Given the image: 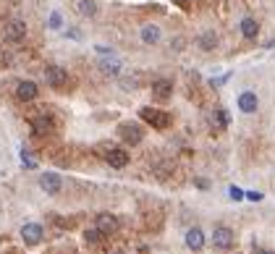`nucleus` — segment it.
Here are the masks:
<instances>
[{
    "mask_svg": "<svg viewBox=\"0 0 275 254\" xmlns=\"http://www.w3.org/2000/svg\"><path fill=\"white\" fill-rule=\"evenodd\" d=\"M61 24H63L61 14H53V16H50V29H61Z\"/></svg>",
    "mask_w": 275,
    "mask_h": 254,
    "instance_id": "23",
    "label": "nucleus"
},
{
    "mask_svg": "<svg viewBox=\"0 0 275 254\" xmlns=\"http://www.w3.org/2000/svg\"><path fill=\"white\" fill-rule=\"evenodd\" d=\"M170 92H173V82H170V79H155V82H152L155 100H168Z\"/></svg>",
    "mask_w": 275,
    "mask_h": 254,
    "instance_id": "11",
    "label": "nucleus"
},
{
    "mask_svg": "<svg viewBox=\"0 0 275 254\" xmlns=\"http://www.w3.org/2000/svg\"><path fill=\"white\" fill-rule=\"evenodd\" d=\"M21 163H24V168H29V170L37 168V160H34V157H32V152H27V149L21 152Z\"/></svg>",
    "mask_w": 275,
    "mask_h": 254,
    "instance_id": "20",
    "label": "nucleus"
},
{
    "mask_svg": "<svg viewBox=\"0 0 275 254\" xmlns=\"http://www.w3.org/2000/svg\"><path fill=\"white\" fill-rule=\"evenodd\" d=\"M76 11H79V16H95L97 14V0H79Z\"/></svg>",
    "mask_w": 275,
    "mask_h": 254,
    "instance_id": "18",
    "label": "nucleus"
},
{
    "mask_svg": "<svg viewBox=\"0 0 275 254\" xmlns=\"http://www.w3.org/2000/svg\"><path fill=\"white\" fill-rule=\"evenodd\" d=\"M254 254H275V251H267V249H254Z\"/></svg>",
    "mask_w": 275,
    "mask_h": 254,
    "instance_id": "26",
    "label": "nucleus"
},
{
    "mask_svg": "<svg viewBox=\"0 0 275 254\" xmlns=\"http://www.w3.org/2000/svg\"><path fill=\"white\" fill-rule=\"evenodd\" d=\"M238 108H241V113H254L257 110V95H254V92H241V97H238Z\"/></svg>",
    "mask_w": 275,
    "mask_h": 254,
    "instance_id": "16",
    "label": "nucleus"
},
{
    "mask_svg": "<svg viewBox=\"0 0 275 254\" xmlns=\"http://www.w3.org/2000/svg\"><path fill=\"white\" fill-rule=\"evenodd\" d=\"M197 45L202 50H215V45H217V37H215V32H204L202 37L197 40Z\"/></svg>",
    "mask_w": 275,
    "mask_h": 254,
    "instance_id": "19",
    "label": "nucleus"
},
{
    "mask_svg": "<svg viewBox=\"0 0 275 254\" xmlns=\"http://www.w3.org/2000/svg\"><path fill=\"white\" fill-rule=\"evenodd\" d=\"M40 186H42V191H48V194H58L61 186H63V181H61L58 173H42V176H40Z\"/></svg>",
    "mask_w": 275,
    "mask_h": 254,
    "instance_id": "8",
    "label": "nucleus"
},
{
    "mask_svg": "<svg viewBox=\"0 0 275 254\" xmlns=\"http://www.w3.org/2000/svg\"><path fill=\"white\" fill-rule=\"evenodd\" d=\"M84 238H87V244H97V241L102 238V233H100L97 228H92V230H87V233H84Z\"/></svg>",
    "mask_w": 275,
    "mask_h": 254,
    "instance_id": "21",
    "label": "nucleus"
},
{
    "mask_svg": "<svg viewBox=\"0 0 275 254\" xmlns=\"http://www.w3.org/2000/svg\"><path fill=\"white\" fill-rule=\"evenodd\" d=\"M257 32H259V24H257V19L246 16V19L241 21V34H244L246 40H254V37H257Z\"/></svg>",
    "mask_w": 275,
    "mask_h": 254,
    "instance_id": "17",
    "label": "nucleus"
},
{
    "mask_svg": "<svg viewBox=\"0 0 275 254\" xmlns=\"http://www.w3.org/2000/svg\"><path fill=\"white\" fill-rule=\"evenodd\" d=\"M212 121H217V126H225V123H228V113H225V110H217V113L212 115Z\"/></svg>",
    "mask_w": 275,
    "mask_h": 254,
    "instance_id": "22",
    "label": "nucleus"
},
{
    "mask_svg": "<svg viewBox=\"0 0 275 254\" xmlns=\"http://www.w3.org/2000/svg\"><path fill=\"white\" fill-rule=\"evenodd\" d=\"M228 194H231V199H236V202H238V199H244V191H241V189H236V186L228 189Z\"/></svg>",
    "mask_w": 275,
    "mask_h": 254,
    "instance_id": "24",
    "label": "nucleus"
},
{
    "mask_svg": "<svg viewBox=\"0 0 275 254\" xmlns=\"http://www.w3.org/2000/svg\"><path fill=\"white\" fill-rule=\"evenodd\" d=\"M100 71L105 76H118L121 74V61L118 58H100Z\"/></svg>",
    "mask_w": 275,
    "mask_h": 254,
    "instance_id": "14",
    "label": "nucleus"
},
{
    "mask_svg": "<svg viewBox=\"0 0 275 254\" xmlns=\"http://www.w3.org/2000/svg\"><path fill=\"white\" fill-rule=\"evenodd\" d=\"M21 238H24V244H29V246L40 244V241H42V225H37V223H27L24 228H21Z\"/></svg>",
    "mask_w": 275,
    "mask_h": 254,
    "instance_id": "9",
    "label": "nucleus"
},
{
    "mask_svg": "<svg viewBox=\"0 0 275 254\" xmlns=\"http://www.w3.org/2000/svg\"><path fill=\"white\" fill-rule=\"evenodd\" d=\"M246 199H251V202H259V199H262V194H259V191H249V194H246Z\"/></svg>",
    "mask_w": 275,
    "mask_h": 254,
    "instance_id": "25",
    "label": "nucleus"
},
{
    "mask_svg": "<svg viewBox=\"0 0 275 254\" xmlns=\"http://www.w3.org/2000/svg\"><path fill=\"white\" fill-rule=\"evenodd\" d=\"M160 37H163V32H160L157 24H144L142 27V42L144 45H157Z\"/></svg>",
    "mask_w": 275,
    "mask_h": 254,
    "instance_id": "13",
    "label": "nucleus"
},
{
    "mask_svg": "<svg viewBox=\"0 0 275 254\" xmlns=\"http://www.w3.org/2000/svg\"><path fill=\"white\" fill-rule=\"evenodd\" d=\"M97 149L102 152V157H105V163L110 168H126L129 165V152H126V149L113 147V144H100Z\"/></svg>",
    "mask_w": 275,
    "mask_h": 254,
    "instance_id": "1",
    "label": "nucleus"
},
{
    "mask_svg": "<svg viewBox=\"0 0 275 254\" xmlns=\"http://www.w3.org/2000/svg\"><path fill=\"white\" fill-rule=\"evenodd\" d=\"M32 131H34V136H48V134H53V121L48 115H37V118H32Z\"/></svg>",
    "mask_w": 275,
    "mask_h": 254,
    "instance_id": "12",
    "label": "nucleus"
},
{
    "mask_svg": "<svg viewBox=\"0 0 275 254\" xmlns=\"http://www.w3.org/2000/svg\"><path fill=\"white\" fill-rule=\"evenodd\" d=\"M116 254H121V251H116Z\"/></svg>",
    "mask_w": 275,
    "mask_h": 254,
    "instance_id": "27",
    "label": "nucleus"
},
{
    "mask_svg": "<svg viewBox=\"0 0 275 254\" xmlns=\"http://www.w3.org/2000/svg\"><path fill=\"white\" fill-rule=\"evenodd\" d=\"M95 228L100 230L102 236H113L118 230V217L110 215V212H102V215L95 217Z\"/></svg>",
    "mask_w": 275,
    "mask_h": 254,
    "instance_id": "7",
    "label": "nucleus"
},
{
    "mask_svg": "<svg viewBox=\"0 0 275 254\" xmlns=\"http://www.w3.org/2000/svg\"><path fill=\"white\" fill-rule=\"evenodd\" d=\"M186 246L191 249V251H199L202 246H204V233L199 228H191V230H186Z\"/></svg>",
    "mask_w": 275,
    "mask_h": 254,
    "instance_id": "15",
    "label": "nucleus"
},
{
    "mask_svg": "<svg viewBox=\"0 0 275 254\" xmlns=\"http://www.w3.org/2000/svg\"><path fill=\"white\" fill-rule=\"evenodd\" d=\"M37 84H34V82H27V79H24V82H19V87H16V97L21 100V102H32V100H37Z\"/></svg>",
    "mask_w": 275,
    "mask_h": 254,
    "instance_id": "10",
    "label": "nucleus"
},
{
    "mask_svg": "<svg viewBox=\"0 0 275 254\" xmlns=\"http://www.w3.org/2000/svg\"><path fill=\"white\" fill-rule=\"evenodd\" d=\"M3 37L8 40V42H21L27 37V24L21 19H11V21H6V27H3Z\"/></svg>",
    "mask_w": 275,
    "mask_h": 254,
    "instance_id": "5",
    "label": "nucleus"
},
{
    "mask_svg": "<svg viewBox=\"0 0 275 254\" xmlns=\"http://www.w3.org/2000/svg\"><path fill=\"white\" fill-rule=\"evenodd\" d=\"M118 136L126 142V144H139L144 139V129L139 123H131V121H126L118 126Z\"/></svg>",
    "mask_w": 275,
    "mask_h": 254,
    "instance_id": "3",
    "label": "nucleus"
},
{
    "mask_svg": "<svg viewBox=\"0 0 275 254\" xmlns=\"http://www.w3.org/2000/svg\"><path fill=\"white\" fill-rule=\"evenodd\" d=\"M233 230L228 228V225H215V230H212V244L217 246V249H231L233 246Z\"/></svg>",
    "mask_w": 275,
    "mask_h": 254,
    "instance_id": "6",
    "label": "nucleus"
},
{
    "mask_svg": "<svg viewBox=\"0 0 275 254\" xmlns=\"http://www.w3.org/2000/svg\"><path fill=\"white\" fill-rule=\"evenodd\" d=\"M139 118L147 121L152 129H168V126H170V113L157 110V108H142L139 110Z\"/></svg>",
    "mask_w": 275,
    "mask_h": 254,
    "instance_id": "2",
    "label": "nucleus"
},
{
    "mask_svg": "<svg viewBox=\"0 0 275 254\" xmlns=\"http://www.w3.org/2000/svg\"><path fill=\"white\" fill-rule=\"evenodd\" d=\"M45 79L53 89H66L68 87V71L61 66H48L45 68Z\"/></svg>",
    "mask_w": 275,
    "mask_h": 254,
    "instance_id": "4",
    "label": "nucleus"
}]
</instances>
